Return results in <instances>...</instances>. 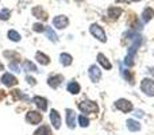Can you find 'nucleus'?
I'll return each instance as SVG.
<instances>
[{
    "label": "nucleus",
    "mask_w": 154,
    "mask_h": 135,
    "mask_svg": "<svg viewBox=\"0 0 154 135\" xmlns=\"http://www.w3.org/2000/svg\"><path fill=\"white\" fill-rule=\"evenodd\" d=\"M10 18V10H2L0 11V19H2V20H7V19Z\"/></svg>",
    "instance_id": "obj_26"
},
{
    "label": "nucleus",
    "mask_w": 154,
    "mask_h": 135,
    "mask_svg": "<svg viewBox=\"0 0 154 135\" xmlns=\"http://www.w3.org/2000/svg\"><path fill=\"white\" fill-rule=\"evenodd\" d=\"M26 80L29 81V84H30V85H35V78H32V77L27 76V77H26Z\"/></svg>",
    "instance_id": "obj_30"
},
{
    "label": "nucleus",
    "mask_w": 154,
    "mask_h": 135,
    "mask_svg": "<svg viewBox=\"0 0 154 135\" xmlns=\"http://www.w3.org/2000/svg\"><path fill=\"white\" fill-rule=\"evenodd\" d=\"M0 70H3V65H2V62H0Z\"/></svg>",
    "instance_id": "obj_32"
},
{
    "label": "nucleus",
    "mask_w": 154,
    "mask_h": 135,
    "mask_svg": "<svg viewBox=\"0 0 154 135\" xmlns=\"http://www.w3.org/2000/svg\"><path fill=\"white\" fill-rule=\"evenodd\" d=\"M46 34H48L49 39H50L51 42H57V35H56V32L53 31L51 27H48V29H46Z\"/></svg>",
    "instance_id": "obj_24"
},
{
    "label": "nucleus",
    "mask_w": 154,
    "mask_h": 135,
    "mask_svg": "<svg viewBox=\"0 0 154 135\" xmlns=\"http://www.w3.org/2000/svg\"><path fill=\"white\" fill-rule=\"evenodd\" d=\"M32 29H34V31L42 32L43 30H45V27H43V26H42V24H41V23H35V24H34V27H32Z\"/></svg>",
    "instance_id": "obj_28"
},
{
    "label": "nucleus",
    "mask_w": 154,
    "mask_h": 135,
    "mask_svg": "<svg viewBox=\"0 0 154 135\" xmlns=\"http://www.w3.org/2000/svg\"><path fill=\"white\" fill-rule=\"evenodd\" d=\"M115 107L119 108L122 112H130L131 109H133V104L127 100H118L116 103H115Z\"/></svg>",
    "instance_id": "obj_5"
},
{
    "label": "nucleus",
    "mask_w": 154,
    "mask_h": 135,
    "mask_svg": "<svg viewBox=\"0 0 154 135\" xmlns=\"http://www.w3.org/2000/svg\"><path fill=\"white\" fill-rule=\"evenodd\" d=\"M122 8H119V7H111V8H108V16L109 18H112V19H118L120 15H122Z\"/></svg>",
    "instance_id": "obj_11"
},
{
    "label": "nucleus",
    "mask_w": 154,
    "mask_h": 135,
    "mask_svg": "<svg viewBox=\"0 0 154 135\" xmlns=\"http://www.w3.org/2000/svg\"><path fill=\"white\" fill-rule=\"evenodd\" d=\"M68 91H69L70 93H73V95H76V93L80 92V85L77 84L76 81H70L69 84H68Z\"/></svg>",
    "instance_id": "obj_18"
},
{
    "label": "nucleus",
    "mask_w": 154,
    "mask_h": 135,
    "mask_svg": "<svg viewBox=\"0 0 154 135\" xmlns=\"http://www.w3.org/2000/svg\"><path fill=\"white\" fill-rule=\"evenodd\" d=\"M97 61H99V64H100L104 69H107V70H109V69H111V64L107 61V58L103 56V54H97Z\"/></svg>",
    "instance_id": "obj_15"
},
{
    "label": "nucleus",
    "mask_w": 154,
    "mask_h": 135,
    "mask_svg": "<svg viewBox=\"0 0 154 135\" xmlns=\"http://www.w3.org/2000/svg\"><path fill=\"white\" fill-rule=\"evenodd\" d=\"M2 81H3V84L5 85V87H12V85H15L16 82V78L12 76L11 73H5V74H3V77H2Z\"/></svg>",
    "instance_id": "obj_9"
},
{
    "label": "nucleus",
    "mask_w": 154,
    "mask_h": 135,
    "mask_svg": "<svg viewBox=\"0 0 154 135\" xmlns=\"http://www.w3.org/2000/svg\"><path fill=\"white\" fill-rule=\"evenodd\" d=\"M35 56H37V60H38V62H39V64H42V65H48V64H49V57L45 56L43 53L38 51Z\"/></svg>",
    "instance_id": "obj_19"
},
{
    "label": "nucleus",
    "mask_w": 154,
    "mask_h": 135,
    "mask_svg": "<svg viewBox=\"0 0 154 135\" xmlns=\"http://www.w3.org/2000/svg\"><path fill=\"white\" fill-rule=\"evenodd\" d=\"M10 69L12 72H16V73H19V72H20V70H19V66H18V64H16V62H11V64H10Z\"/></svg>",
    "instance_id": "obj_29"
},
{
    "label": "nucleus",
    "mask_w": 154,
    "mask_h": 135,
    "mask_svg": "<svg viewBox=\"0 0 154 135\" xmlns=\"http://www.w3.org/2000/svg\"><path fill=\"white\" fill-rule=\"evenodd\" d=\"M26 119L27 122L30 123V124H38V123L42 120V116H41V114H38V112H29V114L26 115Z\"/></svg>",
    "instance_id": "obj_6"
},
{
    "label": "nucleus",
    "mask_w": 154,
    "mask_h": 135,
    "mask_svg": "<svg viewBox=\"0 0 154 135\" xmlns=\"http://www.w3.org/2000/svg\"><path fill=\"white\" fill-rule=\"evenodd\" d=\"M142 16H143V20L145 22H149L150 19L154 16V10H152V8H146V10L143 11V15H142Z\"/></svg>",
    "instance_id": "obj_21"
},
{
    "label": "nucleus",
    "mask_w": 154,
    "mask_h": 135,
    "mask_svg": "<svg viewBox=\"0 0 154 135\" xmlns=\"http://www.w3.org/2000/svg\"><path fill=\"white\" fill-rule=\"evenodd\" d=\"M32 14H34V15L37 16V18L42 19V20L48 19V14H46L41 7H34V8H32Z\"/></svg>",
    "instance_id": "obj_13"
},
{
    "label": "nucleus",
    "mask_w": 154,
    "mask_h": 135,
    "mask_svg": "<svg viewBox=\"0 0 154 135\" xmlns=\"http://www.w3.org/2000/svg\"><path fill=\"white\" fill-rule=\"evenodd\" d=\"M89 31H91V34H92L95 38H97L99 41L106 42V34H104L103 29H101L99 24H92V26H91V29H89Z\"/></svg>",
    "instance_id": "obj_2"
},
{
    "label": "nucleus",
    "mask_w": 154,
    "mask_h": 135,
    "mask_svg": "<svg viewBox=\"0 0 154 135\" xmlns=\"http://www.w3.org/2000/svg\"><path fill=\"white\" fill-rule=\"evenodd\" d=\"M79 123L81 127H88V124H89V120H88V118H85L84 115H80L79 116Z\"/></svg>",
    "instance_id": "obj_25"
},
{
    "label": "nucleus",
    "mask_w": 154,
    "mask_h": 135,
    "mask_svg": "<svg viewBox=\"0 0 154 135\" xmlns=\"http://www.w3.org/2000/svg\"><path fill=\"white\" fill-rule=\"evenodd\" d=\"M8 38H10L11 41H14V42H19V41H20V35H19L15 30H10V31H8Z\"/></svg>",
    "instance_id": "obj_23"
},
{
    "label": "nucleus",
    "mask_w": 154,
    "mask_h": 135,
    "mask_svg": "<svg viewBox=\"0 0 154 135\" xmlns=\"http://www.w3.org/2000/svg\"><path fill=\"white\" fill-rule=\"evenodd\" d=\"M116 2H122V0H116ZM123 2H126V0H123Z\"/></svg>",
    "instance_id": "obj_33"
},
{
    "label": "nucleus",
    "mask_w": 154,
    "mask_h": 135,
    "mask_svg": "<svg viewBox=\"0 0 154 135\" xmlns=\"http://www.w3.org/2000/svg\"><path fill=\"white\" fill-rule=\"evenodd\" d=\"M60 61H61V64L64 65V66H68V65L72 64V57L66 53H62L61 56H60Z\"/></svg>",
    "instance_id": "obj_17"
},
{
    "label": "nucleus",
    "mask_w": 154,
    "mask_h": 135,
    "mask_svg": "<svg viewBox=\"0 0 154 135\" xmlns=\"http://www.w3.org/2000/svg\"><path fill=\"white\" fill-rule=\"evenodd\" d=\"M4 56L8 58H19V54L15 51H4Z\"/></svg>",
    "instance_id": "obj_27"
},
{
    "label": "nucleus",
    "mask_w": 154,
    "mask_h": 135,
    "mask_svg": "<svg viewBox=\"0 0 154 135\" xmlns=\"http://www.w3.org/2000/svg\"><path fill=\"white\" fill-rule=\"evenodd\" d=\"M68 23H69V20H68V18L64 15L56 16V18L53 19V24L57 29H65V27H68Z\"/></svg>",
    "instance_id": "obj_4"
},
{
    "label": "nucleus",
    "mask_w": 154,
    "mask_h": 135,
    "mask_svg": "<svg viewBox=\"0 0 154 135\" xmlns=\"http://www.w3.org/2000/svg\"><path fill=\"white\" fill-rule=\"evenodd\" d=\"M79 108L81 109L82 114H91V112H97L99 108L97 106H96L95 103H92V101H82V103L79 104Z\"/></svg>",
    "instance_id": "obj_1"
},
{
    "label": "nucleus",
    "mask_w": 154,
    "mask_h": 135,
    "mask_svg": "<svg viewBox=\"0 0 154 135\" xmlns=\"http://www.w3.org/2000/svg\"><path fill=\"white\" fill-rule=\"evenodd\" d=\"M35 135H51V131L48 126H41V127L35 131Z\"/></svg>",
    "instance_id": "obj_20"
},
{
    "label": "nucleus",
    "mask_w": 154,
    "mask_h": 135,
    "mask_svg": "<svg viewBox=\"0 0 154 135\" xmlns=\"http://www.w3.org/2000/svg\"><path fill=\"white\" fill-rule=\"evenodd\" d=\"M62 80H64V77H62V76H60V74H56V76H51V77H49V80H48V84L50 85L51 88H57V87H60V85H61Z\"/></svg>",
    "instance_id": "obj_10"
},
{
    "label": "nucleus",
    "mask_w": 154,
    "mask_h": 135,
    "mask_svg": "<svg viewBox=\"0 0 154 135\" xmlns=\"http://www.w3.org/2000/svg\"><path fill=\"white\" fill-rule=\"evenodd\" d=\"M75 119H76V115L73 111H69L68 109V115H66V122L69 128H75Z\"/></svg>",
    "instance_id": "obj_16"
},
{
    "label": "nucleus",
    "mask_w": 154,
    "mask_h": 135,
    "mask_svg": "<svg viewBox=\"0 0 154 135\" xmlns=\"http://www.w3.org/2000/svg\"><path fill=\"white\" fill-rule=\"evenodd\" d=\"M34 103L37 104V107L41 111H46L48 109V101L43 97H34Z\"/></svg>",
    "instance_id": "obj_12"
},
{
    "label": "nucleus",
    "mask_w": 154,
    "mask_h": 135,
    "mask_svg": "<svg viewBox=\"0 0 154 135\" xmlns=\"http://www.w3.org/2000/svg\"><path fill=\"white\" fill-rule=\"evenodd\" d=\"M3 97H4V93H3V92H2V91H0V100H2V99H3Z\"/></svg>",
    "instance_id": "obj_31"
},
{
    "label": "nucleus",
    "mask_w": 154,
    "mask_h": 135,
    "mask_svg": "<svg viewBox=\"0 0 154 135\" xmlns=\"http://www.w3.org/2000/svg\"><path fill=\"white\" fill-rule=\"evenodd\" d=\"M127 128L130 131H138L139 128H141V124H139V122H137V120H134V119H128L127 120Z\"/></svg>",
    "instance_id": "obj_14"
},
{
    "label": "nucleus",
    "mask_w": 154,
    "mask_h": 135,
    "mask_svg": "<svg viewBox=\"0 0 154 135\" xmlns=\"http://www.w3.org/2000/svg\"><path fill=\"white\" fill-rule=\"evenodd\" d=\"M23 69L26 72H37V66L30 61H24L23 62Z\"/></svg>",
    "instance_id": "obj_22"
},
{
    "label": "nucleus",
    "mask_w": 154,
    "mask_h": 135,
    "mask_svg": "<svg viewBox=\"0 0 154 135\" xmlns=\"http://www.w3.org/2000/svg\"><path fill=\"white\" fill-rule=\"evenodd\" d=\"M133 2H139V0H133Z\"/></svg>",
    "instance_id": "obj_34"
},
{
    "label": "nucleus",
    "mask_w": 154,
    "mask_h": 135,
    "mask_svg": "<svg viewBox=\"0 0 154 135\" xmlns=\"http://www.w3.org/2000/svg\"><path fill=\"white\" fill-rule=\"evenodd\" d=\"M89 77H91V80H92L93 82H97L99 80H100L101 72H100V69L96 66V65H92V66L89 68Z\"/></svg>",
    "instance_id": "obj_8"
},
{
    "label": "nucleus",
    "mask_w": 154,
    "mask_h": 135,
    "mask_svg": "<svg viewBox=\"0 0 154 135\" xmlns=\"http://www.w3.org/2000/svg\"><path fill=\"white\" fill-rule=\"evenodd\" d=\"M50 122H51V124H53L54 128L61 127V118H60V114L56 111V109H51L50 111Z\"/></svg>",
    "instance_id": "obj_7"
},
{
    "label": "nucleus",
    "mask_w": 154,
    "mask_h": 135,
    "mask_svg": "<svg viewBox=\"0 0 154 135\" xmlns=\"http://www.w3.org/2000/svg\"><path fill=\"white\" fill-rule=\"evenodd\" d=\"M142 91H143L146 95L149 96H154V81L150 78H145L142 81Z\"/></svg>",
    "instance_id": "obj_3"
}]
</instances>
